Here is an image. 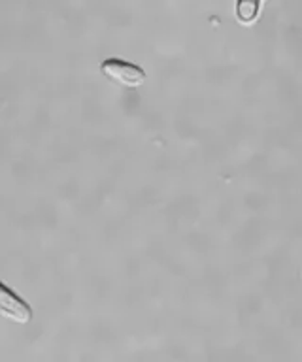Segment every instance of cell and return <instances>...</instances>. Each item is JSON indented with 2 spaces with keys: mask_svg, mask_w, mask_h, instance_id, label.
<instances>
[{
  "mask_svg": "<svg viewBox=\"0 0 302 362\" xmlns=\"http://www.w3.org/2000/svg\"><path fill=\"white\" fill-rule=\"evenodd\" d=\"M0 313L19 325H27L33 319V310L4 283H0Z\"/></svg>",
  "mask_w": 302,
  "mask_h": 362,
  "instance_id": "7a4b0ae2",
  "label": "cell"
},
{
  "mask_svg": "<svg viewBox=\"0 0 302 362\" xmlns=\"http://www.w3.org/2000/svg\"><path fill=\"white\" fill-rule=\"evenodd\" d=\"M103 74L112 81L125 87H140L146 81V72L137 64L121 61V59H108L100 66Z\"/></svg>",
  "mask_w": 302,
  "mask_h": 362,
  "instance_id": "6da1fadb",
  "label": "cell"
},
{
  "mask_svg": "<svg viewBox=\"0 0 302 362\" xmlns=\"http://www.w3.org/2000/svg\"><path fill=\"white\" fill-rule=\"evenodd\" d=\"M236 17L242 25H251L259 17V0H238Z\"/></svg>",
  "mask_w": 302,
  "mask_h": 362,
  "instance_id": "3957f363",
  "label": "cell"
}]
</instances>
